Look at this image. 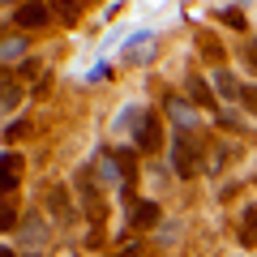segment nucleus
<instances>
[{
  "mask_svg": "<svg viewBox=\"0 0 257 257\" xmlns=\"http://www.w3.org/2000/svg\"><path fill=\"white\" fill-rule=\"evenodd\" d=\"M133 138H138V150H159V146H163V128H159V116H155V111H142Z\"/></svg>",
  "mask_w": 257,
  "mask_h": 257,
  "instance_id": "1",
  "label": "nucleus"
},
{
  "mask_svg": "<svg viewBox=\"0 0 257 257\" xmlns=\"http://www.w3.org/2000/svg\"><path fill=\"white\" fill-rule=\"evenodd\" d=\"M176 172L180 176L197 172V142H189V133H176Z\"/></svg>",
  "mask_w": 257,
  "mask_h": 257,
  "instance_id": "2",
  "label": "nucleus"
},
{
  "mask_svg": "<svg viewBox=\"0 0 257 257\" xmlns=\"http://www.w3.org/2000/svg\"><path fill=\"white\" fill-rule=\"evenodd\" d=\"M18 180H22V155H0V189L9 193V189H18Z\"/></svg>",
  "mask_w": 257,
  "mask_h": 257,
  "instance_id": "3",
  "label": "nucleus"
},
{
  "mask_svg": "<svg viewBox=\"0 0 257 257\" xmlns=\"http://www.w3.org/2000/svg\"><path fill=\"white\" fill-rule=\"evenodd\" d=\"M128 223H133L138 231H150V227L159 223V206H155V202H133V210H128Z\"/></svg>",
  "mask_w": 257,
  "mask_h": 257,
  "instance_id": "4",
  "label": "nucleus"
},
{
  "mask_svg": "<svg viewBox=\"0 0 257 257\" xmlns=\"http://www.w3.org/2000/svg\"><path fill=\"white\" fill-rule=\"evenodd\" d=\"M47 206H52L56 223H69V219H73V206H69V193H64V184H52V189H47Z\"/></svg>",
  "mask_w": 257,
  "mask_h": 257,
  "instance_id": "5",
  "label": "nucleus"
},
{
  "mask_svg": "<svg viewBox=\"0 0 257 257\" xmlns=\"http://www.w3.org/2000/svg\"><path fill=\"white\" fill-rule=\"evenodd\" d=\"M47 18H52V9H47V5H22V9H18V26H43V22Z\"/></svg>",
  "mask_w": 257,
  "mask_h": 257,
  "instance_id": "6",
  "label": "nucleus"
},
{
  "mask_svg": "<svg viewBox=\"0 0 257 257\" xmlns=\"http://www.w3.org/2000/svg\"><path fill=\"white\" fill-rule=\"evenodd\" d=\"M18 240H22V244H26V248H39V244H43V240H47V231H43V223H39L35 214H30V219L22 223V231H18Z\"/></svg>",
  "mask_w": 257,
  "mask_h": 257,
  "instance_id": "7",
  "label": "nucleus"
},
{
  "mask_svg": "<svg viewBox=\"0 0 257 257\" xmlns=\"http://www.w3.org/2000/svg\"><path fill=\"white\" fill-rule=\"evenodd\" d=\"M214 86H219V94H223V99H240V90H244V86H240L236 77L227 73V69H214Z\"/></svg>",
  "mask_w": 257,
  "mask_h": 257,
  "instance_id": "8",
  "label": "nucleus"
},
{
  "mask_svg": "<svg viewBox=\"0 0 257 257\" xmlns=\"http://www.w3.org/2000/svg\"><path fill=\"white\" fill-rule=\"evenodd\" d=\"M22 103V90H18V82H0V111H13Z\"/></svg>",
  "mask_w": 257,
  "mask_h": 257,
  "instance_id": "9",
  "label": "nucleus"
},
{
  "mask_svg": "<svg viewBox=\"0 0 257 257\" xmlns=\"http://www.w3.org/2000/svg\"><path fill=\"white\" fill-rule=\"evenodd\" d=\"M116 159H107V155H103L99 159V167H94V180H99V184H111V180H120V172H116Z\"/></svg>",
  "mask_w": 257,
  "mask_h": 257,
  "instance_id": "10",
  "label": "nucleus"
},
{
  "mask_svg": "<svg viewBox=\"0 0 257 257\" xmlns=\"http://www.w3.org/2000/svg\"><path fill=\"white\" fill-rule=\"evenodd\" d=\"M189 94L202 103V107H214V94H210V86H206L202 77H189Z\"/></svg>",
  "mask_w": 257,
  "mask_h": 257,
  "instance_id": "11",
  "label": "nucleus"
},
{
  "mask_svg": "<svg viewBox=\"0 0 257 257\" xmlns=\"http://www.w3.org/2000/svg\"><path fill=\"white\" fill-rule=\"evenodd\" d=\"M167 111H172V116H176V124H180V133H189V128H193V111L184 107L180 99H172V103H167Z\"/></svg>",
  "mask_w": 257,
  "mask_h": 257,
  "instance_id": "12",
  "label": "nucleus"
},
{
  "mask_svg": "<svg viewBox=\"0 0 257 257\" xmlns=\"http://www.w3.org/2000/svg\"><path fill=\"white\" fill-rule=\"evenodd\" d=\"M22 52H26V39H5V43H0V60H13V56H22Z\"/></svg>",
  "mask_w": 257,
  "mask_h": 257,
  "instance_id": "13",
  "label": "nucleus"
},
{
  "mask_svg": "<svg viewBox=\"0 0 257 257\" xmlns=\"http://www.w3.org/2000/svg\"><path fill=\"white\" fill-rule=\"evenodd\" d=\"M240 236H244V244H257V210L244 214V231H240Z\"/></svg>",
  "mask_w": 257,
  "mask_h": 257,
  "instance_id": "14",
  "label": "nucleus"
},
{
  "mask_svg": "<svg viewBox=\"0 0 257 257\" xmlns=\"http://www.w3.org/2000/svg\"><path fill=\"white\" fill-rule=\"evenodd\" d=\"M13 223H18V210H13L9 202H0V231H9Z\"/></svg>",
  "mask_w": 257,
  "mask_h": 257,
  "instance_id": "15",
  "label": "nucleus"
},
{
  "mask_svg": "<svg viewBox=\"0 0 257 257\" xmlns=\"http://www.w3.org/2000/svg\"><path fill=\"white\" fill-rule=\"evenodd\" d=\"M240 99H244L248 111H257V86H244V90H240Z\"/></svg>",
  "mask_w": 257,
  "mask_h": 257,
  "instance_id": "16",
  "label": "nucleus"
},
{
  "mask_svg": "<svg viewBox=\"0 0 257 257\" xmlns=\"http://www.w3.org/2000/svg\"><path fill=\"white\" fill-rule=\"evenodd\" d=\"M26 128H30V124H26V120H18V124H9V128H5V138H9V142H18V138H22V133H26Z\"/></svg>",
  "mask_w": 257,
  "mask_h": 257,
  "instance_id": "17",
  "label": "nucleus"
},
{
  "mask_svg": "<svg viewBox=\"0 0 257 257\" xmlns=\"http://www.w3.org/2000/svg\"><path fill=\"white\" fill-rule=\"evenodd\" d=\"M223 22H227V26H244V18H240L236 9H227V13H223Z\"/></svg>",
  "mask_w": 257,
  "mask_h": 257,
  "instance_id": "18",
  "label": "nucleus"
},
{
  "mask_svg": "<svg viewBox=\"0 0 257 257\" xmlns=\"http://www.w3.org/2000/svg\"><path fill=\"white\" fill-rule=\"evenodd\" d=\"M120 257H138V244H128V248H124V253H120Z\"/></svg>",
  "mask_w": 257,
  "mask_h": 257,
  "instance_id": "19",
  "label": "nucleus"
},
{
  "mask_svg": "<svg viewBox=\"0 0 257 257\" xmlns=\"http://www.w3.org/2000/svg\"><path fill=\"white\" fill-rule=\"evenodd\" d=\"M248 60H257V43H248Z\"/></svg>",
  "mask_w": 257,
  "mask_h": 257,
  "instance_id": "20",
  "label": "nucleus"
},
{
  "mask_svg": "<svg viewBox=\"0 0 257 257\" xmlns=\"http://www.w3.org/2000/svg\"><path fill=\"white\" fill-rule=\"evenodd\" d=\"M0 257H13V253H9V248H0Z\"/></svg>",
  "mask_w": 257,
  "mask_h": 257,
  "instance_id": "21",
  "label": "nucleus"
}]
</instances>
